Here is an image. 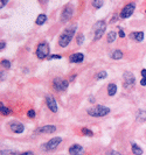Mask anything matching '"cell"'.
<instances>
[{
    "instance_id": "cell-1",
    "label": "cell",
    "mask_w": 146,
    "mask_h": 155,
    "mask_svg": "<svg viewBox=\"0 0 146 155\" xmlns=\"http://www.w3.org/2000/svg\"><path fill=\"white\" fill-rule=\"evenodd\" d=\"M75 33H76V25L67 28V29L61 34V36H60V39H59V46L62 47V48H66V47L71 42L72 38H74V35H75Z\"/></svg>"
},
{
    "instance_id": "cell-2",
    "label": "cell",
    "mask_w": 146,
    "mask_h": 155,
    "mask_svg": "<svg viewBox=\"0 0 146 155\" xmlns=\"http://www.w3.org/2000/svg\"><path fill=\"white\" fill-rule=\"evenodd\" d=\"M87 113L91 117H96V118H99V117H105L106 114L110 113V109L109 107H105L103 105H96L94 107H90L87 110Z\"/></svg>"
},
{
    "instance_id": "cell-3",
    "label": "cell",
    "mask_w": 146,
    "mask_h": 155,
    "mask_svg": "<svg viewBox=\"0 0 146 155\" xmlns=\"http://www.w3.org/2000/svg\"><path fill=\"white\" fill-rule=\"evenodd\" d=\"M49 51H50L49 46L46 42H41V43L38 44V48H36V56H38V58H40V60L46 58L49 55Z\"/></svg>"
},
{
    "instance_id": "cell-4",
    "label": "cell",
    "mask_w": 146,
    "mask_h": 155,
    "mask_svg": "<svg viewBox=\"0 0 146 155\" xmlns=\"http://www.w3.org/2000/svg\"><path fill=\"white\" fill-rule=\"evenodd\" d=\"M105 27H106V23L105 21L103 20H99L97 21L95 25H94V32H95V40H99L105 33Z\"/></svg>"
},
{
    "instance_id": "cell-5",
    "label": "cell",
    "mask_w": 146,
    "mask_h": 155,
    "mask_svg": "<svg viewBox=\"0 0 146 155\" xmlns=\"http://www.w3.org/2000/svg\"><path fill=\"white\" fill-rule=\"evenodd\" d=\"M68 85H69L68 81L62 79V78H59V77L54 78V81H53V88H54V90L59 91V92L66 91L68 89Z\"/></svg>"
},
{
    "instance_id": "cell-6",
    "label": "cell",
    "mask_w": 146,
    "mask_h": 155,
    "mask_svg": "<svg viewBox=\"0 0 146 155\" xmlns=\"http://www.w3.org/2000/svg\"><path fill=\"white\" fill-rule=\"evenodd\" d=\"M135 8H136V5L135 3H129L127 5H125L120 12V18L122 19H127V18H130V16L133 14L135 12Z\"/></svg>"
},
{
    "instance_id": "cell-7",
    "label": "cell",
    "mask_w": 146,
    "mask_h": 155,
    "mask_svg": "<svg viewBox=\"0 0 146 155\" xmlns=\"http://www.w3.org/2000/svg\"><path fill=\"white\" fill-rule=\"evenodd\" d=\"M72 13H74V9H72V6L71 5H67L62 13H61V22L62 23H66L69 21V19H71V16H72Z\"/></svg>"
},
{
    "instance_id": "cell-8",
    "label": "cell",
    "mask_w": 146,
    "mask_h": 155,
    "mask_svg": "<svg viewBox=\"0 0 146 155\" xmlns=\"http://www.w3.org/2000/svg\"><path fill=\"white\" fill-rule=\"evenodd\" d=\"M135 82H136V78L130 71L124 72V87L126 89H131L135 85Z\"/></svg>"
},
{
    "instance_id": "cell-9",
    "label": "cell",
    "mask_w": 146,
    "mask_h": 155,
    "mask_svg": "<svg viewBox=\"0 0 146 155\" xmlns=\"http://www.w3.org/2000/svg\"><path fill=\"white\" fill-rule=\"evenodd\" d=\"M46 104L48 106V109L54 112V113H56L57 112V104H56V100L54 99V97L51 95H47L46 96Z\"/></svg>"
},
{
    "instance_id": "cell-10",
    "label": "cell",
    "mask_w": 146,
    "mask_h": 155,
    "mask_svg": "<svg viewBox=\"0 0 146 155\" xmlns=\"http://www.w3.org/2000/svg\"><path fill=\"white\" fill-rule=\"evenodd\" d=\"M61 141H62V139H61L60 136H57V138H53L51 140H49V141L45 145L46 150H54V149H56V147L61 144Z\"/></svg>"
},
{
    "instance_id": "cell-11",
    "label": "cell",
    "mask_w": 146,
    "mask_h": 155,
    "mask_svg": "<svg viewBox=\"0 0 146 155\" xmlns=\"http://www.w3.org/2000/svg\"><path fill=\"white\" fill-rule=\"evenodd\" d=\"M8 127H9V128H11V131H12V132H14V133H22V132L25 131L24 125H22V124H20V123H18V121L9 123V124H8Z\"/></svg>"
},
{
    "instance_id": "cell-12",
    "label": "cell",
    "mask_w": 146,
    "mask_h": 155,
    "mask_svg": "<svg viewBox=\"0 0 146 155\" xmlns=\"http://www.w3.org/2000/svg\"><path fill=\"white\" fill-rule=\"evenodd\" d=\"M83 152H84L83 147H82L81 145H77V144L72 145V146L69 148V154H70V155H82Z\"/></svg>"
},
{
    "instance_id": "cell-13",
    "label": "cell",
    "mask_w": 146,
    "mask_h": 155,
    "mask_svg": "<svg viewBox=\"0 0 146 155\" xmlns=\"http://www.w3.org/2000/svg\"><path fill=\"white\" fill-rule=\"evenodd\" d=\"M36 131H38V133H46V134H48V133L56 132V127L54 125H46V126H42V127L38 128Z\"/></svg>"
},
{
    "instance_id": "cell-14",
    "label": "cell",
    "mask_w": 146,
    "mask_h": 155,
    "mask_svg": "<svg viewBox=\"0 0 146 155\" xmlns=\"http://www.w3.org/2000/svg\"><path fill=\"white\" fill-rule=\"evenodd\" d=\"M84 60V55L82 53H76V54H72L70 57H69V61L71 63H81L83 62Z\"/></svg>"
},
{
    "instance_id": "cell-15",
    "label": "cell",
    "mask_w": 146,
    "mask_h": 155,
    "mask_svg": "<svg viewBox=\"0 0 146 155\" xmlns=\"http://www.w3.org/2000/svg\"><path fill=\"white\" fill-rule=\"evenodd\" d=\"M130 38L137 42H141L144 40V33L143 32H135L130 34Z\"/></svg>"
},
{
    "instance_id": "cell-16",
    "label": "cell",
    "mask_w": 146,
    "mask_h": 155,
    "mask_svg": "<svg viewBox=\"0 0 146 155\" xmlns=\"http://www.w3.org/2000/svg\"><path fill=\"white\" fill-rule=\"evenodd\" d=\"M116 92H117V85L116 84H114V83H110L107 85V93H109V96H115L116 95Z\"/></svg>"
},
{
    "instance_id": "cell-17",
    "label": "cell",
    "mask_w": 146,
    "mask_h": 155,
    "mask_svg": "<svg viewBox=\"0 0 146 155\" xmlns=\"http://www.w3.org/2000/svg\"><path fill=\"white\" fill-rule=\"evenodd\" d=\"M131 148H132V153L135 155H141L143 154V149L135 142H131Z\"/></svg>"
},
{
    "instance_id": "cell-18",
    "label": "cell",
    "mask_w": 146,
    "mask_h": 155,
    "mask_svg": "<svg viewBox=\"0 0 146 155\" xmlns=\"http://www.w3.org/2000/svg\"><path fill=\"white\" fill-rule=\"evenodd\" d=\"M117 39V33L116 32H110V33H107V35H106V41L109 42V43H112V42H115V40Z\"/></svg>"
},
{
    "instance_id": "cell-19",
    "label": "cell",
    "mask_w": 146,
    "mask_h": 155,
    "mask_svg": "<svg viewBox=\"0 0 146 155\" xmlns=\"http://www.w3.org/2000/svg\"><path fill=\"white\" fill-rule=\"evenodd\" d=\"M110 56H111V58H112V60H120V58L123 57V53H122L120 50L116 49V50H114L112 53L110 54Z\"/></svg>"
},
{
    "instance_id": "cell-20",
    "label": "cell",
    "mask_w": 146,
    "mask_h": 155,
    "mask_svg": "<svg viewBox=\"0 0 146 155\" xmlns=\"http://www.w3.org/2000/svg\"><path fill=\"white\" fill-rule=\"evenodd\" d=\"M46 20H47V15L46 14H40L38 18H36V25H39V26H41V25H43L45 22H46Z\"/></svg>"
},
{
    "instance_id": "cell-21",
    "label": "cell",
    "mask_w": 146,
    "mask_h": 155,
    "mask_svg": "<svg viewBox=\"0 0 146 155\" xmlns=\"http://www.w3.org/2000/svg\"><path fill=\"white\" fill-rule=\"evenodd\" d=\"M137 119L140 120V121H145V120H146V111L139 110V111L137 112Z\"/></svg>"
},
{
    "instance_id": "cell-22",
    "label": "cell",
    "mask_w": 146,
    "mask_h": 155,
    "mask_svg": "<svg viewBox=\"0 0 146 155\" xmlns=\"http://www.w3.org/2000/svg\"><path fill=\"white\" fill-rule=\"evenodd\" d=\"M141 81H140V85L141 87H146V69L141 70Z\"/></svg>"
},
{
    "instance_id": "cell-23",
    "label": "cell",
    "mask_w": 146,
    "mask_h": 155,
    "mask_svg": "<svg viewBox=\"0 0 146 155\" xmlns=\"http://www.w3.org/2000/svg\"><path fill=\"white\" fill-rule=\"evenodd\" d=\"M0 111H1V114H4V115H8L11 113V110L7 109V107H5L3 105V103H1V105H0Z\"/></svg>"
},
{
    "instance_id": "cell-24",
    "label": "cell",
    "mask_w": 146,
    "mask_h": 155,
    "mask_svg": "<svg viewBox=\"0 0 146 155\" xmlns=\"http://www.w3.org/2000/svg\"><path fill=\"white\" fill-rule=\"evenodd\" d=\"M81 132H82L83 135H88V136H93L94 135V132L91 130H89V128H82Z\"/></svg>"
},
{
    "instance_id": "cell-25",
    "label": "cell",
    "mask_w": 146,
    "mask_h": 155,
    "mask_svg": "<svg viewBox=\"0 0 146 155\" xmlns=\"http://www.w3.org/2000/svg\"><path fill=\"white\" fill-rule=\"evenodd\" d=\"M93 6H94L96 9H98V8H101V7L103 6V1H102V0H96V1L93 3Z\"/></svg>"
},
{
    "instance_id": "cell-26",
    "label": "cell",
    "mask_w": 146,
    "mask_h": 155,
    "mask_svg": "<svg viewBox=\"0 0 146 155\" xmlns=\"http://www.w3.org/2000/svg\"><path fill=\"white\" fill-rule=\"evenodd\" d=\"M106 71H99L97 75H96V79H103V78H105L106 77Z\"/></svg>"
},
{
    "instance_id": "cell-27",
    "label": "cell",
    "mask_w": 146,
    "mask_h": 155,
    "mask_svg": "<svg viewBox=\"0 0 146 155\" xmlns=\"http://www.w3.org/2000/svg\"><path fill=\"white\" fill-rule=\"evenodd\" d=\"M83 40H84V36H83V34H80V35L76 38V41H77V44L81 46L83 43Z\"/></svg>"
},
{
    "instance_id": "cell-28",
    "label": "cell",
    "mask_w": 146,
    "mask_h": 155,
    "mask_svg": "<svg viewBox=\"0 0 146 155\" xmlns=\"http://www.w3.org/2000/svg\"><path fill=\"white\" fill-rule=\"evenodd\" d=\"M106 155H122V154H120V153H118V152H116L115 149H110V150H107Z\"/></svg>"
},
{
    "instance_id": "cell-29",
    "label": "cell",
    "mask_w": 146,
    "mask_h": 155,
    "mask_svg": "<svg viewBox=\"0 0 146 155\" xmlns=\"http://www.w3.org/2000/svg\"><path fill=\"white\" fill-rule=\"evenodd\" d=\"M1 65H4L5 68L8 69V68L11 66V63H9V61H7V60H3V61H1Z\"/></svg>"
},
{
    "instance_id": "cell-30",
    "label": "cell",
    "mask_w": 146,
    "mask_h": 155,
    "mask_svg": "<svg viewBox=\"0 0 146 155\" xmlns=\"http://www.w3.org/2000/svg\"><path fill=\"white\" fill-rule=\"evenodd\" d=\"M27 115H28V118H35V111L34 110H29L28 112H27Z\"/></svg>"
},
{
    "instance_id": "cell-31",
    "label": "cell",
    "mask_w": 146,
    "mask_h": 155,
    "mask_svg": "<svg viewBox=\"0 0 146 155\" xmlns=\"http://www.w3.org/2000/svg\"><path fill=\"white\" fill-rule=\"evenodd\" d=\"M1 155H15L14 152H11V150H3L1 152Z\"/></svg>"
},
{
    "instance_id": "cell-32",
    "label": "cell",
    "mask_w": 146,
    "mask_h": 155,
    "mask_svg": "<svg viewBox=\"0 0 146 155\" xmlns=\"http://www.w3.org/2000/svg\"><path fill=\"white\" fill-rule=\"evenodd\" d=\"M49 58H55V60H60V58H62V56H61V55H57V54H55V55H50V56H49Z\"/></svg>"
},
{
    "instance_id": "cell-33",
    "label": "cell",
    "mask_w": 146,
    "mask_h": 155,
    "mask_svg": "<svg viewBox=\"0 0 146 155\" xmlns=\"http://www.w3.org/2000/svg\"><path fill=\"white\" fill-rule=\"evenodd\" d=\"M118 35H119V38H125V33H124V30L122 29V28H119V33H118Z\"/></svg>"
},
{
    "instance_id": "cell-34",
    "label": "cell",
    "mask_w": 146,
    "mask_h": 155,
    "mask_svg": "<svg viewBox=\"0 0 146 155\" xmlns=\"http://www.w3.org/2000/svg\"><path fill=\"white\" fill-rule=\"evenodd\" d=\"M5 48H6V42L5 41H1V42H0V49L4 50Z\"/></svg>"
},
{
    "instance_id": "cell-35",
    "label": "cell",
    "mask_w": 146,
    "mask_h": 155,
    "mask_svg": "<svg viewBox=\"0 0 146 155\" xmlns=\"http://www.w3.org/2000/svg\"><path fill=\"white\" fill-rule=\"evenodd\" d=\"M21 155H34V153L33 152H26V153H22Z\"/></svg>"
},
{
    "instance_id": "cell-36",
    "label": "cell",
    "mask_w": 146,
    "mask_h": 155,
    "mask_svg": "<svg viewBox=\"0 0 146 155\" xmlns=\"http://www.w3.org/2000/svg\"><path fill=\"white\" fill-rule=\"evenodd\" d=\"M6 4H7V1H6V0H5V1H1V4H0V7L3 8V7H4L5 5H6Z\"/></svg>"
},
{
    "instance_id": "cell-37",
    "label": "cell",
    "mask_w": 146,
    "mask_h": 155,
    "mask_svg": "<svg viewBox=\"0 0 146 155\" xmlns=\"http://www.w3.org/2000/svg\"><path fill=\"white\" fill-rule=\"evenodd\" d=\"M112 19H114V20H112V22H114V21H116V20H117V15H115V16H114V18H112Z\"/></svg>"
},
{
    "instance_id": "cell-38",
    "label": "cell",
    "mask_w": 146,
    "mask_h": 155,
    "mask_svg": "<svg viewBox=\"0 0 146 155\" xmlns=\"http://www.w3.org/2000/svg\"><path fill=\"white\" fill-rule=\"evenodd\" d=\"M145 13H146V11H145Z\"/></svg>"
}]
</instances>
